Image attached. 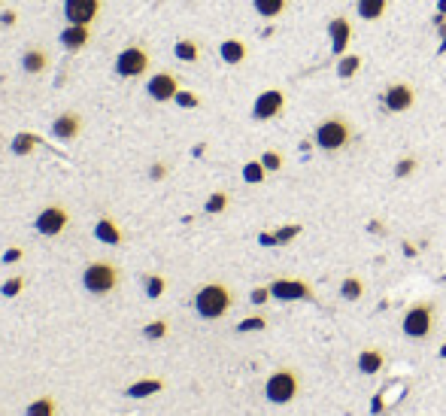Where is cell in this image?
<instances>
[{
    "label": "cell",
    "mask_w": 446,
    "mask_h": 416,
    "mask_svg": "<svg viewBox=\"0 0 446 416\" xmlns=\"http://www.w3.org/2000/svg\"><path fill=\"white\" fill-rule=\"evenodd\" d=\"M234 307V292L228 283H203L194 292V310L201 319H222L228 310Z\"/></svg>",
    "instance_id": "obj_1"
},
{
    "label": "cell",
    "mask_w": 446,
    "mask_h": 416,
    "mask_svg": "<svg viewBox=\"0 0 446 416\" xmlns=\"http://www.w3.org/2000/svg\"><path fill=\"white\" fill-rule=\"evenodd\" d=\"M352 137H356V128H352V122L346 116H340V112H334V116L322 119L313 131V140L319 149L325 152H340L346 149V146L352 143Z\"/></svg>",
    "instance_id": "obj_2"
},
{
    "label": "cell",
    "mask_w": 446,
    "mask_h": 416,
    "mask_svg": "<svg viewBox=\"0 0 446 416\" xmlns=\"http://www.w3.org/2000/svg\"><path fill=\"white\" fill-rule=\"evenodd\" d=\"M434 325H437V307H434V301H416V304H410L404 313L401 331L410 341H428L434 334Z\"/></svg>",
    "instance_id": "obj_3"
},
{
    "label": "cell",
    "mask_w": 446,
    "mask_h": 416,
    "mask_svg": "<svg viewBox=\"0 0 446 416\" xmlns=\"http://www.w3.org/2000/svg\"><path fill=\"white\" fill-rule=\"evenodd\" d=\"M301 395V374L294 368H277L265 383V398L270 404H292Z\"/></svg>",
    "instance_id": "obj_4"
},
{
    "label": "cell",
    "mask_w": 446,
    "mask_h": 416,
    "mask_svg": "<svg viewBox=\"0 0 446 416\" xmlns=\"http://www.w3.org/2000/svg\"><path fill=\"white\" fill-rule=\"evenodd\" d=\"M122 283V271L112 262H91L83 271V286L91 295H110Z\"/></svg>",
    "instance_id": "obj_5"
},
{
    "label": "cell",
    "mask_w": 446,
    "mask_h": 416,
    "mask_svg": "<svg viewBox=\"0 0 446 416\" xmlns=\"http://www.w3.org/2000/svg\"><path fill=\"white\" fill-rule=\"evenodd\" d=\"M149 64H152V58H149V49L140 46V43H134V46H124L119 55H116V76H122V80H140V76L149 70Z\"/></svg>",
    "instance_id": "obj_6"
},
{
    "label": "cell",
    "mask_w": 446,
    "mask_h": 416,
    "mask_svg": "<svg viewBox=\"0 0 446 416\" xmlns=\"http://www.w3.org/2000/svg\"><path fill=\"white\" fill-rule=\"evenodd\" d=\"M270 295L277 301H316L313 286L301 277H277L270 283Z\"/></svg>",
    "instance_id": "obj_7"
},
{
    "label": "cell",
    "mask_w": 446,
    "mask_h": 416,
    "mask_svg": "<svg viewBox=\"0 0 446 416\" xmlns=\"http://www.w3.org/2000/svg\"><path fill=\"white\" fill-rule=\"evenodd\" d=\"M70 225V210L61 207V204H49L37 213V219H33V228H37L43 238H58V234Z\"/></svg>",
    "instance_id": "obj_8"
},
{
    "label": "cell",
    "mask_w": 446,
    "mask_h": 416,
    "mask_svg": "<svg viewBox=\"0 0 446 416\" xmlns=\"http://www.w3.org/2000/svg\"><path fill=\"white\" fill-rule=\"evenodd\" d=\"M285 110V92L282 88H265L255 104H253V119L255 122H270V119H280Z\"/></svg>",
    "instance_id": "obj_9"
},
{
    "label": "cell",
    "mask_w": 446,
    "mask_h": 416,
    "mask_svg": "<svg viewBox=\"0 0 446 416\" xmlns=\"http://www.w3.org/2000/svg\"><path fill=\"white\" fill-rule=\"evenodd\" d=\"M104 0H64V18L67 25H95Z\"/></svg>",
    "instance_id": "obj_10"
},
{
    "label": "cell",
    "mask_w": 446,
    "mask_h": 416,
    "mask_svg": "<svg viewBox=\"0 0 446 416\" xmlns=\"http://www.w3.org/2000/svg\"><path fill=\"white\" fill-rule=\"evenodd\" d=\"M179 92V80H176V73H170V70H158L152 73L146 80V95L155 100V104H167V100H174Z\"/></svg>",
    "instance_id": "obj_11"
},
{
    "label": "cell",
    "mask_w": 446,
    "mask_h": 416,
    "mask_svg": "<svg viewBox=\"0 0 446 416\" xmlns=\"http://www.w3.org/2000/svg\"><path fill=\"white\" fill-rule=\"evenodd\" d=\"M383 104L388 112H407L416 104V88L410 82H392L383 92Z\"/></svg>",
    "instance_id": "obj_12"
},
{
    "label": "cell",
    "mask_w": 446,
    "mask_h": 416,
    "mask_svg": "<svg viewBox=\"0 0 446 416\" xmlns=\"http://www.w3.org/2000/svg\"><path fill=\"white\" fill-rule=\"evenodd\" d=\"M328 37H331V52L337 55H346L349 52V43H352V21L349 16H334L328 21Z\"/></svg>",
    "instance_id": "obj_13"
},
{
    "label": "cell",
    "mask_w": 446,
    "mask_h": 416,
    "mask_svg": "<svg viewBox=\"0 0 446 416\" xmlns=\"http://www.w3.org/2000/svg\"><path fill=\"white\" fill-rule=\"evenodd\" d=\"M79 131H83V116L76 110H67L61 116L52 119V137L55 140H76Z\"/></svg>",
    "instance_id": "obj_14"
},
{
    "label": "cell",
    "mask_w": 446,
    "mask_h": 416,
    "mask_svg": "<svg viewBox=\"0 0 446 416\" xmlns=\"http://www.w3.org/2000/svg\"><path fill=\"white\" fill-rule=\"evenodd\" d=\"M58 40H61V46L67 52H83L91 43V25H67L58 33Z\"/></svg>",
    "instance_id": "obj_15"
},
{
    "label": "cell",
    "mask_w": 446,
    "mask_h": 416,
    "mask_svg": "<svg viewBox=\"0 0 446 416\" xmlns=\"http://www.w3.org/2000/svg\"><path fill=\"white\" fill-rule=\"evenodd\" d=\"M219 58L228 64V67H240L246 58H249V46H246V40H240V37H228L219 43Z\"/></svg>",
    "instance_id": "obj_16"
},
{
    "label": "cell",
    "mask_w": 446,
    "mask_h": 416,
    "mask_svg": "<svg viewBox=\"0 0 446 416\" xmlns=\"http://www.w3.org/2000/svg\"><path fill=\"white\" fill-rule=\"evenodd\" d=\"M383 368H386V353L380 350V346H364V350L359 353V370L364 377L380 374Z\"/></svg>",
    "instance_id": "obj_17"
},
{
    "label": "cell",
    "mask_w": 446,
    "mask_h": 416,
    "mask_svg": "<svg viewBox=\"0 0 446 416\" xmlns=\"http://www.w3.org/2000/svg\"><path fill=\"white\" fill-rule=\"evenodd\" d=\"M21 67H25L28 76L46 73V70H49V52L40 49V46H28L25 52H21Z\"/></svg>",
    "instance_id": "obj_18"
},
{
    "label": "cell",
    "mask_w": 446,
    "mask_h": 416,
    "mask_svg": "<svg viewBox=\"0 0 446 416\" xmlns=\"http://www.w3.org/2000/svg\"><path fill=\"white\" fill-rule=\"evenodd\" d=\"M95 238H97L100 243H107V246H119V243L124 240V234H122V228L116 225V219L100 216L97 225H95Z\"/></svg>",
    "instance_id": "obj_19"
},
{
    "label": "cell",
    "mask_w": 446,
    "mask_h": 416,
    "mask_svg": "<svg viewBox=\"0 0 446 416\" xmlns=\"http://www.w3.org/2000/svg\"><path fill=\"white\" fill-rule=\"evenodd\" d=\"M356 13L364 21H383L388 13V0H356Z\"/></svg>",
    "instance_id": "obj_20"
},
{
    "label": "cell",
    "mask_w": 446,
    "mask_h": 416,
    "mask_svg": "<svg viewBox=\"0 0 446 416\" xmlns=\"http://www.w3.org/2000/svg\"><path fill=\"white\" fill-rule=\"evenodd\" d=\"M164 389V380H137V383H131L128 389H124V395L128 398H149V395H155V392H161Z\"/></svg>",
    "instance_id": "obj_21"
},
{
    "label": "cell",
    "mask_w": 446,
    "mask_h": 416,
    "mask_svg": "<svg viewBox=\"0 0 446 416\" xmlns=\"http://www.w3.org/2000/svg\"><path fill=\"white\" fill-rule=\"evenodd\" d=\"M253 9L261 18H280L285 9H289V0H253Z\"/></svg>",
    "instance_id": "obj_22"
},
{
    "label": "cell",
    "mask_w": 446,
    "mask_h": 416,
    "mask_svg": "<svg viewBox=\"0 0 446 416\" xmlns=\"http://www.w3.org/2000/svg\"><path fill=\"white\" fill-rule=\"evenodd\" d=\"M359 70H361V55L346 52V55H340L337 58V76L340 80H352Z\"/></svg>",
    "instance_id": "obj_23"
},
{
    "label": "cell",
    "mask_w": 446,
    "mask_h": 416,
    "mask_svg": "<svg viewBox=\"0 0 446 416\" xmlns=\"http://www.w3.org/2000/svg\"><path fill=\"white\" fill-rule=\"evenodd\" d=\"M174 55H176V61L194 64V61L201 58V46H198L194 40H186V37H182V40H176V43H174Z\"/></svg>",
    "instance_id": "obj_24"
},
{
    "label": "cell",
    "mask_w": 446,
    "mask_h": 416,
    "mask_svg": "<svg viewBox=\"0 0 446 416\" xmlns=\"http://www.w3.org/2000/svg\"><path fill=\"white\" fill-rule=\"evenodd\" d=\"M58 413V404H55L52 395H43V398H33L28 407H25V416H55Z\"/></svg>",
    "instance_id": "obj_25"
},
{
    "label": "cell",
    "mask_w": 446,
    "mask_h": 416,
    "mask_svg": "<svg viewBox=\"0 0 446 416\" xmlns=\"http://www.w3.org/2000/svg\"><path fill=\"white\" fill-rule=\"evenodd\" d=\"M37 143H40L37 134L21 131V134H16V137H13V152H16V155H31L33 149H37Z\"/></svg>",
    "instance_id": "obj_26"
},
{
    "label": "cell",
    "mask_w": 446,
    "mask_h": 416,
    "mask_svg": "<svg viewBox=\"0 0 446 416\" xmlns=\"http://www.w3.org/2000/svg\"><path fill=\"white\" fill-rule=\"evenodd\" d=\"M364 295V279L361 277H346L340 283V298H346V301H359Z\"/></svg>",
    "instance_id": "obj_27"
},
{
    "label": "cell",
    "mask_w": 446,
    "mask_h": 416,
    "mask_svg": "<svg viewBox=\"0 0 446 416\" xmlns=\"http://www.w3.org/2000/svg\"><path fill=\"white\" fill-rule=\"evenodd\" d=\"M265 176H267V167L261 164V159L243 164V179H246L249 186H261V183H265Z\"/></svg>",
    "instance_id": "obj_28"
},
{
    "label": "cell",
    "mask_w": 446,
    "mask_h": 416,
    "mask_svg": "<svg viewBox=\"0 0 446 416\" xmlns=\"http://www.w3.org/2000/svg\"><path fill=\"white\" fill-rule=\"evenodd\" d=\"M143 283H146V295L152 298V301H155V298H161V295H164V289H167V279H164L161 274H149V277L143 279Z\"/></svg>",
    "instance_id": "obj_29"
},
{
    "label": "cell",
    "mask_w": 446,
    "mask_h": 416,
    "mask_svg": "<svg viewBox=\"0 0 446 416\" xmlns=\"http://www.w3.org/2000/svg\"><path fill=\"white\" fill-rule=\"evenodd\" d=\"M228 204H231V198H228V192H213L207 198V204H203V210L210 213V216H216V213H225Z\"/></svg>",
    "instance_id": "obj_30"
},
{
    "label": "cell",
    "mask_w": 446,
    "mask_h": 416,
    "mask_svg": "<svg viewBox=\"0 0 446 416\" xmlns=\"http://www.w3.org/2000/svg\"><path fill=\"white\" fill-rule=\"evenodd\" d=\"M167 331H170L167 319H152L143 329V337H146V341H161V337H167Z\"/></svg>",
    "instance_id": "obj_31"
},
{
    "label": "cell",
    "mask_w": 446,
    "mask_h": 416,
    "mask_svg": "<svg viewBox=\"0 0 446 416\" xmlns=\"http://www.w3.org/2000/svg\"><path fill=\"white\" fill-rule=\"evenodd\" d=\"M301 231H304L301 225H282L280 231H273V243H289V240H294Z\"/></svg>",
    "instance_id": "obj_32"
},
{
    "label": "cell",
    "mask_w": 446,
    "mask_h": 416,
    "mask_svg": "<svg viewBox=\"0 0 446 416\" xmlns=\"http://www.w3.org/2000/svg\"><path fill=\"white\" fill-rule=\"evenodd\" d=\"M267 329V316H246L243 322L237 325V331H265Z\"/></svg>",
    "instance_id": "obj_33"
},
{
    "label": "cell",
    "mask_w": 446,
    "mask_h": 416,
    "mask_svg": "<svg viewBox=\"0 0 446 416\" xmlns=\"http://www.w3.org/2000/svg\"><path fill=\"white\" fill-rule=\"evenodd\" d=\"M21 289H25V277H9L4 286H0V292H4V298H16L21 295Z\"/></svg>",
    "instance_id": "obj_34"
},
{
    "label": "cell",
    "mask_w": 446,
    "mask_h": 416,
    "mask_svg": "<svg viewBox=\"0 0 446 416\" xmlns=\"http://www.w3.org/2000/svg\"><path fill=\"white\" fill-rule=\"evenodd\" d=\"M174 104L176 107H182V110H194V107H201V97L194 95V92H176V97H174Z\"/></svg>",
    "instance_id": "obj_35"
},
{
    "label": "cell",
    "mask_w": 446,
    "mask_h": 416,
    "mask_svg": "<svg viewBox=\"0 0 446 416\" xmlns=\"http://www.w3.org/2000/svg\"><path fill=\"white\" fill-rule=\"evenodd\" d=\"M261 164L267 167V171H282V152H277V149H267L265 155H261Z\"/></svg>",
    "instance_id": "obj_36"
},
{
    "label": "cell",
    "mask_w": 446,
    "mask_h": 416,
    "mask_svg": "<svg viewBox=\"0 0 446 416\" xmlns=\"http://www.w3.org/2000/svg\"><path fill=\"white\" fill-rule=\"evenodd\" d=\"M416 167H419V159H413V155H407V159H401V161H398V167H395V176H410V174H413L416 171Z\"/></svg>",
    "instance_id": "obj_37"
},
{
    "label": "cell",
    "mask_w": 446,
    "mask_h": 416,
    "mask_svg": "<svg viewBox=\"0 0 446 416\" xmlns=\"http://www.w3.org/2000/svg\"><path fill=\"white\" fill-rule=\"evenodd\" d=\"M25 258V250L21 246H9V250L4 252V265H16V262H21Z\"/></svg>",
    "instance_id": "obj_38"
},
{
    "label": "cell",
    "mask_w": 446,
    "mask_h": 416,
    "mask_svg": "<svg viewBox=\"0 0 446 416\" xmlns=\"http://www.w3.org/2000/svg\"><path fill=\"white\" fill-rule=\"evenodd\" d=\"M270 298H273V295H270V286H265V289H255V292H253V304H258V307H261V304H267Z\"/></svg>",
    "instance_id": "obj_39"
},
{
    "label": "cell",
    "mask_w": 446,
    "mask_h": 416,
    "mask_svg": "<svg viewBox=\"0 0 446 416\" xmlns=\"http://www.w3.org/2000/svg\"><path fill=\"white\" fill-rule=\"evenodd\" d=\"M16 21H18V16L13 13V9H4V13H0V25H4V28H13Z\"/></svg>",
    "instance_id": "obj_40"
},
{
    "label": "cell",
    "mask_w": 446,
    "mask_h": 416,
    "mask_svg": "<svg viewBox=\"0 0 446 416\" xmlns=\"http://www.w3.org/2000/svg\"><path fill=\"white\" fill-rule=\"evenodd\" d=\"M149 176H152V179H164L167 176V164L164 161H155L152 171H149Z\"/></svg>",
    "instance_id": "obj_41"
},
{
    "label": "cell",
    "mask_w": 446,
    "mask_h": 416,
    "mask_svg": "<svg viewBox=\"0 0 446 416\" xmlns=\"http://www.w3.org/2000/svg\"><path fill=\"white\" fill-rule=\"evenodd\" d=\"M437 13L446 16V0H437Z\"/></svg>",
    "instance_id": "obj_42"
},
{
    "label": "cell",
    "mask_w": 446,
    "mask_h": 416,
    "mask_svg": "<svg viewBox=\"0 0 446 416\" xmlns=\"http://www.w3.org/2000/svg\"><path fill=\"white\" fill-rule=\"evenodd\" d=\"M440 356H446V346H443V350H440Z\"/></svg>",
    "instance_id": "obj_43"
},
{
    "label": "cell",
    "mask_w": 446,
    "mask_h": 416,
    "mask_svg": "<svg viewBox=\"0 0 446 416\" xmlns=\"http://www.w3.org/2000/svg\"><path fill=\"white\" fill-rule=\"evenodd\" d=\"M0 6H4V0H0Z\"/></svg>",
    "instance_id": "obj_44"
}]
</instances>
